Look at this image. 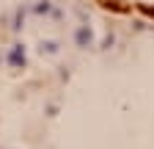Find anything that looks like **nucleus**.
<instances>
[{
  "label": "nucleus",
  "mask_w": 154,
  "mask_h": 149,
  "mask_svg": "<svg viewBox=\"0 0 154 149\" xmlns=\"http://www.w3.org/2000/svg\"><path fill=\"white\" fill-rule=\"evenodd\" d=\"M99 6H102V8H110V11H116V14H127V11H129V6L124 3V0H99Z\"/></svg>",
  "instance_id": "nucleus-1"
},
{
  "label": "nucleus",
  "mask_w": 154,
  "mask_h": 149,
  "mask_svg": "<svg viewBox=\"0 0 154 149\" xmlns=\"http://www.w3.org/2000/svg\"><path fill=\"white\" fill-rule=\"evenodd\" d=\"M138 8H140V11L146 14V17H154V6H149V3H140Z\"/></svg>",
  "instance_id": "nucleus-2"
}]
</instances>
